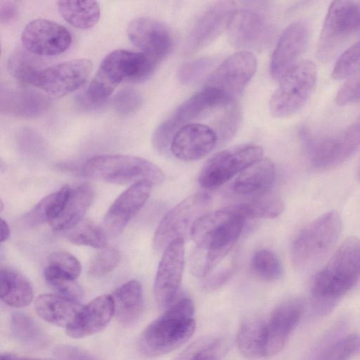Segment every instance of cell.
Returning a JSON list of instances; mask_svg holds the SVG:
<instances>
[{
  "instance_id": "obj_46",
  "label": "cell",
  "mask_w": 360,
  "mask_h": 360,
  "mask_svg": "<svg viewBox=\"0 0 360 360\" xmlns=\"http://www.w3.org/2000/svg\"><path fill=\"white\" fill-rule=\"evenodd\" d=\"M141 103V94L132 88H126L120 91L113 100L115 110L124 115L135 112L140 107Z\"/></svg>"
},
{
  "instance_id": "obj_42",
  "label": "cell",
  "mask_w": 360,
  "mask_h": 360,
  "mask_svg": "<svg viewBox=\"0 0 360 360\" xmlns=\"http://www.w3.org/2000/svg\"><path fill=\"white\" fill-rule=\"evenodd\" d=\"M359 347L360 337L356 334H351L328 346L317 360H349Z\"/></svg>"
},
{
  "instance_id": "obj_38",
  "label": "cell",
  "mask_w": 360,
  "mask_h": 360,
  "mask_svg": "<svg viewBox=\"0 0 360 360\" xmlns=\"http://www.w3.org/2000/svg\"><path fill=\"white\" fill-rule=\"evenodd\" d=\"M250 269L255 276L266 281L278 280L283 275V266L279 259L267 249L255 252L250 261Z\"/></svg>"
},
{
  "instance_id": "obj_22",
  "label": "cell",
  "mask_w": 360,
  "mask_h": 360,
  "mask_svg": "<svg viewBox=\"0 0 360 360\" xmlns=\"http://www.w3.org/2000/svg\"><path fill=\"white\" fill-rule=\"evenodd\" d=\"M127 32L135 46L159 63L171 51V32L164 23L155 19L147 17L134 18L129 23Z\"/></svg>"
},
{
  "instance_id": "obj_17",
  "label": "cell",
  "mask_w": 360,
  "mask_h": 360,
  "mask_svg": "<svg viewBox=\"0 0 360 360\" xmlns=\"http://www.w3.org/2000/svg\"><path fill=\"white\" fill-rule=\"evenodd\" d=\"M304 312L303 302L298 300L285 301L278 304L264 320V357L281 352L291 333L298 325Z\"/></svg>"
},
{
  "instance_id": "obj_20",
  "label": "cell",
  "mask_w": 360,
  "mask_h": 360,
  "mask_svg": "<svg viewBox=\"0 0 360 360\" xmlns=\"http://www.w3.org/2000/svg\"><path fill=\"white\" fill-rule=\"evenodd\" d=\"M228 35L230 42L236 47L262 49L270 43L273 30L261 12L243 8L235 13L228 27Z\"/></svg>"
},
{
  "instance_id": "obj_3",
  "label": "cell",
  "mask_w": 360,
  "mask_h": 360,
  "mask_svg": "<svg viewBox=\"0 0 360 360\" xmlns=\"http://www.w3.org/2000/svg\"><path fill=\"white\" fill-rule=\"evenodd\" d=\"M195 329L193 302L189 298H182L145 328L139 342L140 352L148 357L170 353L187 342Z\"/></svg>"
},
{
  "instance_id": "obj_16",
  "label": "cell",
  "mask_w": 360,
  "mask_h": 360,
  "mask_svg": "<svg viewBox=\"0 0 360 360\" xmlns=\"http://www.w3.org/2000/svg\"><path fill=\"white\" fill-rule=\"evenodd\" d=\"M92 62L86 58L72 59L44 68L33 85L54 97L65 96L80 87L89 77Z\"/></svg>"
},
{
  "instance_id": "obj_32",
  "label": "cell",
  "mask_w": 360,
  "mask_h": 360,
  "mask_svg": "<svg viewBox=\"0 0 360 360\" xmlns=\"http://www.w3.org/2000/svg\"><path fill=\"white\" fill-rule=\"evenodd\" d=\"M57 6L63 19L79 29L93 27L100 18V7L95 1H59Z\"/></svg>"
},
{
  "instance_id": "obj_35",
  "label": "cell",
  "mask_w": 360,
  "mask_h": 360,
  "mask_svg": "<svg viewBox=\"0 0 360 360\" xmlns=\"http://www.w3.org/2000/svg\"><path fill=\"white\" fill-rule=\"evenodd\" d=\"M70 188L68 186H65L42 198L27 214L26 222L32 226L44 222L51 224L60 214L70 194Z\"/></svg>"
},
{
  "instance_id": "obj_28",
  "label": "cell",
  "mask_w": 360,
  "mask_h": 360,
  "mask_svg": "<svg viewBox=\"0 0 360 360\" xmlns=\"http://www.w3.org/2000/svg\"><path fill=\"white\" fill-rule=\"evenodd\" d=\"M49 101L44 95L26 89H6L1 92V111L21 117H34L44 110Z\"/></svg>"
},
{
  "instance_id": "obj_51",
  "label": "cell",
  "mask_w": 360,
  "mask_h": 360,
  "mask_svg": "<svg viewBox=\"0 0 360 360\" xmlns=\"http://www.w3.org/2000/svg\"><path fill=\"white\" fill-rule=\"evenodd\" d=\"M0 241L4 243L10 236V227L8 223L3 219L0 221Z\"/></svg>"
},
{
  "instance_id": "obj_43",
  "label": "cell",
  "mask_w": 360,
  "mask_h": 360,
  "mask_svg": "<svg viewBox=\"0 0 360 360\" xmlns=\"http://www.w3.org/2000/svg\"><path fill=\"white\" fill-rule=\"evenodd\" d=\"M121 259L120 252L111 247H105L98 251L91 259L88 273L94 277L103 276L118 265Z\"/></svg>"
},
{
  "instance_id": "obj_19",
  "label": "cell",
  "mask_w": 360,
  "mask_h": 360,
  "mask_svg": "<svg viewBox=\"0 0 360 360\" xmlns=\"http://www.w3.org/2000/svg\"><path fill=\"white\" fill-rule=\"evenodd\" d=\"M220 145L215 129L204 123L192 122L175 132L169 150L179 160L192 161L202 158Z\"/></svg>"
},
{
  "instance_id": "obj_2",
  "label": "cell",
  "mask_w": 360,
  "mask_h": 360,
  "mask_svg": "<svg viewBox=\"0 0 360 360\" xmlns=\"http://www.w3.org/2000/svg\"><path fill=\"white\" fill-rule=\"evenodd\" d=\"M360 278V240L347 238L316 275L311 292L319 311L330 310Z\"/></svg>"
},
{
  "instance_id": "obj_31",
  "label": "cell",
  "mask_w": 360,
  "mask_h": 360,
  "mask_svg": "<svg viewBox=\"0 0 360 360\" xmlns=\"http://www.w3.org/2000/svg\"><path fill=\"white\" fill-rule=\"evenodd\" d=\"M0 295L7 305L21 308L30 304L33 290L28 281L20 274L9 269L0 271Z\"/></svg>"
},
{
  "instance_id": "obj_26",
  "label": "cell",
  "mask_w": 360,
  "mask_h": 360,
  "mask_svg": "<svg viewBox=\"0 0 360 360\" xmlns=\"http://www.w3.org/2000/svg\"><path fill=\"white\" fill-rule=\"evenodd\" d=\"M94 196L93 187L82 183L70 188V194L59 217L50 225L55 231L70 230L82 221Z\"/></svg>"
},
{
  "instance_id": "obj_47",
  "label": "cell",
  "mask_w": 360,
  "mask_h": 360,
  "mask_svg": "<svg viewBox=\"0 0 360 360\" xmlns=\"http://www.w3.org/2000/svg\"><path fill=\"white\" fill-rule=\"evenodd\" d=\"M360 101V72L348 79L340 87L335 96L339 105H345Z\"/></svg>"
},
{
  "instance_id": "obj_27",
  "label": "cell",
  "mask_w": 360,
  "mask_h": 360,
  "mask_svg": "<svg viewBox=\"0 0 360 360\" xmlns=\"http://www.w3.org/2000/svg\"><path fill=\"white\" fill-rule=\"evenodd\" d=\"M37 314L46 322L67 328L82 306L79 302L57 294H43L35 300Z\"/></svg>"
},
{
  "instance_id": "obj_54",
  "label": "cell",
  "mask_w": 360,
  "mask_h": 360,
  "mask_svg": "<svg viewBox=\"0 0 360 360\" xmlns=\"http://www.w3.org/2000/svg\"><path fill=\"white\" fill-rule=\"evenodd\" d=\"M358 177H359V179L360 180V165H359V169H358Z\"/></svg>"
},
{
  "instance_id": "obj_53",
  "label": "cell",
  "mask_w": 360,
  "mask_h": 360,
  "mask_svg": "<svg viewBox=\"0 0 360 360\" xmlns=\"http://www.w3.org/2000/svg\"><path fill=\"white\" fill-rule=\"evenodd\" d=\"M0 207H1L0 210H1V212H2L4 210V203H3L2 200H0Z\"/></svg>"
},
{
  "instance_id": "obj_48",
  "label": "cell",
  "mask_w": 360,
  "mask_h": 360,
  "mask_svg": "<svg viewBox=\"0 0 360 360\" xmlns=\"http://www.w3.org/2000/svg\"><path fill=\"white\" fill-rule=\"evenodd\" d=\"M53 354L56 360H98L85 350L66 345L56 347Z\"/></svg>"
},
{
  "instance_id": "obj_37",
  "label": "cell",
  "mask_w": 360,
  "mask_h": 360,
  "mask_svg": "<svg viewBox=\"0 0 360 360\" xmlns=\"http://www.w3.org/2000/svg\"><path fill=\"white\" fill-rule=\"evenodd\" d=\"M224 349V345L221 339L205 337L188 345L175 360H218Z\"/></svg>"
},
{
  "instance_id": "obj_45",
  "label": "cell",
  "mask_w": 360,
  "mask_h": 360,
  "mask_svg": "<svg viewBox=\"0 0 360 360\" xmlns=\"http://www.w3.org/2000/svg\"><path fill=\"white\" fill-rule=\"evenodd\" d=\"M48 265L73 280L77 278L82 271L79 261L75 256L65 251L51 253L48 257Z\"/></svg>"
},
{
  "instance_id": "obj_18",
  "label": "cell",
  "mask_w": 360,
  "mask_h": 360,
  "mask_svg": "<svg viewBox=\"0 0 360 360\" xmlns=\"http://www.w3.org/2000/svg\"><path fill=\"white\" fill-rule=\"evenodd\" d=\"M24 48L36 56H51L65 51L72 43L70 32L62 25L46 19L29 22L21 34Z\"/></svg>"
},
{
  "instance_id": "obj_34",
  "label": "cell",
  "mask_w": 360,
  "mask_h": 360,
  "mask_svg": "<svg viewBox=\"0 0 360 360\" xmlns=\"http://www.w3.org/2000/svg\"><path fill=\"white\" fill-rule=\"evenodd\" d=\"M264 319L259 316L250 317L240 325L237 345L240 352L248 359L264 357L263 324Z\"/></svg>"
},
{
  "instance_id": "obj_11",
  "label": "cell",
  "mask_w": 360,
  "mask_h": 360,
  "mask_svg": "<svg viewBox=\"0 0 360 360\" xmlns=\"http://www.w3.org/2000/svg\"><path fill=\"white\" fill-rule=\"evenodd\" d=\"M262 148L255 144H242L212 155L202 167L198 181L207 189L216 188L262 158Z\"/></svg>"
},
{
  "instance_id": "obj_9",
  "label": "cell",
  "mask_w": 360,
  "mask_h": 360,
  "mask_svg": "<svg viewBox=\"0 0 360 360\" xmlns=\"http://www.w3.org/2000/svg\"><path fill=\"white\" fill-rule=\"evenodd\" d=\"M232 103L218 93L203 88L183 102L156 128L152 138L154 148L161 153L168 152L173 136L181 126Z\"/></svg>"
},
{
  "instance_id": "obj_23",
  "label": "cell",
  "mask_w": 360,
  "mask_h": 360,
  "mask_svg": "<svg viewBox=\"0 0 360 360\" xmlns=\"http://www.w3.org/2000/svg\"><path fill=\"white\" fill-rule=\"evenodd\" d=\"M308 39V29L303 22L290 24L281 35L270 63L271 77L279 81L299 62Z\"/></svg>"
},
{
  "instance_id": "obj_5",
  "label": "cell",
  "mask_w": 360,
  "mask_h": 360,
  "mask_svg": "<svg viewBox=\"0 0 360 360\" xmlns=\"http://www.w3.org/2000/svg\"><path fill=\"white\" fill-rule=\"evenodd\" d=\"M82 172L89 178L118 185L144 181L155 185L165 178L161 169L148 160L120 154L93 157L85 162Z\"/></svg>"
},
{
  "instance_id": "obj_36",
  "label": "cell",
  "mask_w": 360,
  "mask_h": 360,
  "mask_svg": "<svg viewBox=\"0 0 360 360\" xmlns=\"http://www.w3.org/2000/svg\"><path fill=\"white\" fill-rule=\"evenodd\" d=\"M7 67L10 74L18 82L32 85L44 69L37 56L25 48H18L10 54Z\"/></svg>"
},
{
  "instance_id": "obj_12",
  "label": "cell",
  "mask_w": 360,
  "mask_h": 360,
  "mask_svg": "<svg viewBox=\"0 0 360 360\" xmlns=\"http://www.w3.org/2000/svg\"><path fill=\"white\" fill-rule=\"evenodd\" d=\"M257 69V59L248 51L236 53L224 60L210 75L204 88L233 102L245 89Z\"/></svg>"
},
{
  "instance_id": "obj_41",
  "label": "cell",
  "mask_w": 360,
  "mask_h": 360,
  "mask_svg": "<svg viewBox=\"0 0 360 360\" xmlns=\"http://www.w3.org/2000/svg\"><path fill=\"white\" fill-rule=\"evenodd\" d=\"M360 72V41L348 47L337 60L331 77L335 80L349 79Z\"/></svg>"
},
{
  "instance_id": "obj_29",
  "label": "cell",
  "mask_w": 360,
  "mask_h": 360,
  "mask_svg": "<svg viewBox=\"0 0 360 360\" xmlns=\"http://www.w3.org/2000/svg\"><path fill=\"white\" fill-rule=\"evenodd\" d=\"M115 315L123 325L136 321L143 309L144 300L141 284L131 280L118 288L112 295Z\"/></svg>"
},
{
  "instance_id": "obj_21",
  "label": "cell",
  "mask_w": 360,
  "mask_h": 360,
  "mask_svg": "<svg viewBox=\"0 0 360 360\" xmlns=\"http://www.w3.org/2000/svg\"><path fill=\"white\" fill-rule=\"evenodd\" d=\"M153 184L148 181L131 185L108 209L103 221L106 236H119L148 199Z\"/></svg>"
},
{
  "instance_id": "obj_25",
  "label": "cell",
  "mask_w": 360,
  "mask_h": 360,
  "mask_svg": "<svg viewBox=\"0 0 360 360\" xmlns=\"http://www.w3.org/2000/svg\"><path fill=\"white\" fill-rule=\"evenodd\" d=\"M275 179L274 163L268 158H261L238 174L231 188L235 193L244 198L271 189Z\"/></svg>"
},
{
  "instance_id": "obj_39",
  "label": "cell",
  "mask_w": 360,
  "mask_h": 360,
  "mask_svg": "<svg viewBox=\"0 0 360 360\" xmlns=\"http://www.w3.org/2000/svg\"><path fill=\"white\" fill-rule=\"evenodd\" d=\"M67 238L73 244L94 248L102 249L107 245V236L103 229L88 220H82L70 229Z\"/></svg>"
},
{
  "instance_id": "obj_7",
  "label": "cell",
  "mask_w": 360,
  "mask_h": 360,
  "mask_svg": "<svg viewBox=\"0 0 360 360\" xmlns=\"http://www.w3.org/2000/svg\"><path fill=\"white\" fill-rule=\"evenodd\" d=\"M307 158L319 169L336 167L360 147V120L338 131L315 135L301 133Z\"/></svg>"
},
{
  "instance_id": "obj_13",
  "label": "cell",
  "mask_w": 360,
  "mask_h": 360,
  "mask_svg": "<svg viewBox=\"0 0 360 360\" xmlns=\"http://www.w3.org/2000/svg\"><path fill=\"white\" fill-rule=\"evenodd\" d=\"M360 29V1H333L321 32L318 52L328 57L347 38Z\"/></svg>"
},
{
  "instance_id": "obj_40",
  "label": "cell",
  "mask_w": 360,
  "mask_h": 360,
  "mask_svg": "<svg viewBox=\"0 0 360 360\" xmlns=\"http://www.w3.org/2000/svg\"><path fill=\"white\" fill-rule=\"evenodd\" d=\"M44 276L46 283L57 295L77 302L82 299V290L75 280L49 265L44 269Z\"/></svg>"
},
{
  "instance_id": "obj_30",
  "label": "cell",
  "mask_w": 360,
  "mask_h": 360,
  "mask_svg": "<svg viewBox=\"0 0 360 360\" xmlns=\"http://www.w3.org/2000/svg\"><path fill=\"white\" fill-rule=\"evenodd\" d=\"M246 219H272L283 212L284 205L281 197L271 189L244 197L240 202L230 206Z\"/></svg>"
},
{
  "instance_id": "obj_1",
  "label": "cell",
  "mask_w": 360,
  "mask_h": 360,
  "mask_svg": "<svg viewBox=\"0 0 360 360\" xmlns=\"http://www.w3.org/2000/svg\"><path fill=\"white\" fill-rule=\"evenodd\" d=\"M245 219L230 206L205 213L194 224L191 236L195 248L191 259L192 274H210L238 240Z\"/></svg>"
},
{
  "instance_id": "obj_14",
  "label": "cell",
  "mask_w": 360,
  "mask_h": 360,
  "mask_svg": "<svg viewBox=\"0 0 360 360\" xmlns=\"http://www.w3.org/2000/svg\"><path fill=\"white\" fill-rule=\"evenodd\" d=\"M236 8V2L232 1H216L207 7L191 26L184 52L192 54L212 43L229 27Z\"/></svg>"
},
{
  "instance_id": "obj_49",
  "label": "cell",
  "mask_w": 360,
  "mask_h": 360,
  "mask_svg": "<svg viewBox=\"0 0 360 360\" xmlns=\"http://www.w3.org/2000/svg\"><path fill=\"white\" fill-rule=\"evenodd\" d=\"M236 266L233 261H232V262L223 267V269L221 268L215 273L210 274L205 280L204 287L209 290H214L219 288L232 276L236 271Z\"/></svg>"
},
{
  "instance_id": "obj_4",
  "label": "cell",
  "mask_w": 360,
  "mask_h": 360,
  "mask_svg": "<svg viewBox=\"0 0 360 360\" xmlns=\"http://www.w3.org/2000/svg\"><path fill=\"white\" fill-rule=\"evenodd\" d=\"M158 63L142 52L115 50L103 59L85 91V98L91 104L101 103L122 82H141L149 78Z\"/></svg>"
},
{
  "instance_id": "obj_44",
  "label": "cell",
  "mask_w": 360,
  "mask_h": 360,
  "mask_svg": "<svg viewBox=\"0 0 360 360\" xmlns=\"http://www.w3.org/2000/svg\"><path fill=\"white\" fill-rule=\"evenodd\" d=\"M215 59L203 57L183 65L178 71V78L184 84L195 83L207 74L214 66Z\"/></svg>"
},
{
  "instance_id": "obj_10",
  "label": "cell",
  "mask_w": 360,
  "mask_h": 360,
  "mask_svg": "<svg viewBox=\"0 0 360 360\" xmlns=\"http://www.w3.org/2000/svg\"><path fill=\"white\" fill-rule=\"evenodd\" d=\"M211 202L204 192L192 194L170 210L158 226L153 237L155 250L165 249L174 240L191 233L195 222L206 212Z\"/></svg>"
},
{
  "instance_id": "obj_33",
  "label": "cell",
  "mask_w": 360,
  "mask_h": 360,
  "mask_svg": "<svg viewBox=\"0 0 360 360\" xmlns=\"http://www.w3.org/2000/svg\"><path fill=\"white\" fill-rule=\"evenodd\" d=\"M11 331L15 340L31 349H40L48 344V337L29 316L15 312L11 318Z\"/></svg>"
},
{
  "instance_id": "obj_8",
  "label": "cell",
  "mask_w": 360,
  "mask_h": 360,
  "mask_svg": "<svg viewBox=\"0 0 360 360\" xmlns=\"http://www.w3.org/2000/svg\"><path fill=\"white\" fill-rule=\"evenodd\" d=\"M317 80L316 65L311 61L299 62L279 80L269 101V110L276 117H285L304 106Z\"/></svg>"
},
{
  "instance_id": "obj_6",
  "label": "cell",
  "mask_w": 360,
  "mask_h": 360,
  "mask_svg": "<svg viewBox=\"0 0 360 360\" xmlns=\"http://www.w3.org/2000/svg\"><path fill=\"white\" fill-rule=\"evenodd\" d=\"M342 230V219L335 211L322 214L303 229L291 247V259L298 268L320 262L336 244Z\"/></svg>"
},
{
  "instance_id": "obj_24",
  "label": "cell",
  "mask_w": 360,
  "mask_h": 360,
  "mask_svg": "<svg viewBox=\"0 0 360 360\" xmlns=\"http://www.w3.org/2000/svg\"><path fill=\"white\" fill-rule=\"evenodd\" d=\"M115 315L111 295H100L82 306L72 323L66 328V333L72 338H82L104 329Z\"/></svg>"
},
{
  "instance_id": "obj_52",
  "label": "cell",
  "mask_w": 360,
  "mask_h": 360,
  "mask_svg": "<svg viewBox=\"0 0 360 360\" xmlns=\"http://www.w3.org/2000/svg\"><path fill=\"white\" fill-rule=\"evenodd\" d=\"M0 360H53L46 358H35V357H21L13 354H3L1 355Z\"/></svg>"
},
{
  "instance_id": "obj_50",
  "label": "cell",
  "mask_w": 360,
  "mask_h": 360,
  "mask_svg": "<svg viewBox=\"0 0 360 360\" xmlns=\"http://www.w3.org/2000/svg\"><path fill=\"white\" fill-rule=\"evenodd\" d=\"M18 8L15 2L6 1L0 3V20L2 23L13 20L18 15Z\"/></svg>"
},
{
  "instance_id": "obj_15",
  "label": "cell",
  "mask_w": 360,
  "mask_h": 360,
  "mask_svg": "<svg viewBox=\"0 0 360 360\" xmlns=\"http://www.w3.org/2000/svg\"><path fill=\"white\" fill-rule=\"evenodd\" d=\"M185 260L184 239L178 238L164 250L154 282V296L161 309H167L180 290Z\"/></svg>"
}]
</instances>
